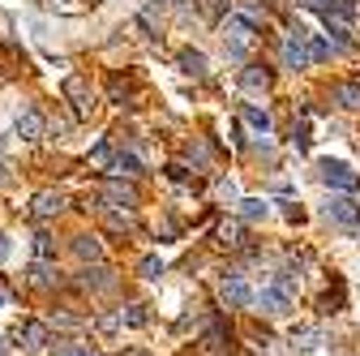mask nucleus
I'll list each match as a JSON object with an SVG mask.
<instances>
[{
	"label": "nucleus",
	"instance_id": "dca6fc26",
	"mask_svg": "<svg viewBox=\"0 0 360 356\" xmlns=\"http://www.w3.org/2000/svg\"><path fill=\"white\" fill-rule=\"evenodd\" d=\"M30 284H34V288H52V284H56V266H52L48 258H39V262L30 266Z\"/></svg>",
	"mask_w": 360,
	"mask_h": 356
},
{
	"label": "nucleus",
	"instance_id": "c756f323",
	"mask_svg": "<svg viewBox=\"0 0 360 356\" xmlns=\"http://www.w3.org/2000/svg\"><path fill=\"white\" fill-rule=\"evenodd\" d=\"M90 163H99V167H108V163H112V146H108V142H99L95 151H90Z\"/></svg>",
	"mask_w": 360,
	"mask_h": 356
},
{
	"label": "nucleus",
	"instance_id": "e433bc0d",
	"mask_svg": "<svg viewBox=\"0 0 360 356\" xmlns=\"http://www.w3.org/2000/svg\"><path fill=\"white\" fill-rule=\"evenodd\" d=\"M30 30H34V39H48V22H39V18H30Z\"/></svg>",
	"mask_w": 360,
	"mask_h": 356
},
{
	"label": "nucleus",
	"instance_id": "2eb2a0df",
	"mask_svg": "<svg viewBox=\"0 0 360 356\" xmlns=\"http://www.w3.org/2000/svg\"><path fill=\"white\" fill-rule=\"evenodd\" d=\"M73 253L90 266V262H99V258H103V245H99V236H77V241H73Z\"/></svg>",
	"mask_w": 360,
	"mask_h": 356
},
{
	"label": "nucleus",
	"instance_id": "393cba45",
	"mask_svg": "<svg viewBox=\"0 0 360 356\" xmlns=\"http://www.w3.org/2000/svg\"><path fill=\"white\" fill-rule=\"evenodd\" d=\"M120 322H124V326H146V305H129V309H120Z\"/></svg>",
	"mask_w": 360,
	"mask_h": 356
},
{
	"label": "nucleus",
	"instance_id": "ddd939ff",
	"mask_svg": "<svg viewBox=\"0 0 360 356\" xmlns=\"http://www.w3.org/2000/svg\"><path fill=\"white\" fill-rule=\"evenodd\" d=\"M103 198H108L112 206H124V210L138 206V193H133L129 185H120V181H108V185H103Z\"/></svg>",
	"mask_w": 360,
	"mask_h": 356
},
{
	"label": "nucleus",
	"instance_id": "37998d69",
	"mask_svg": "<svg viewBox=\"0 0 360 356\" xmlns=\"http://www.w3.org/2000/svg\"><path fill=\"white\" fill-rule=\"evenodd\" d=\"M356 232H360V224H356Z\"/></svg>",
	"mask_w": 360,
	"mask_h": 356
},
{
	"label": "nucleus",
	"instance_id": "39448f33",
	"mask_svg": "<svg viewBox=\"0 0 360 356\" xmlns=\"http://www.w3.org/2000/svg\"><path fill=\"white\" fill-rule=\"evenodd\" d=\"M253 305L262 309L266 318H283L288 309H292V296H283L279 288H266V292H253Z\"/></svg>",
	"mask_w": 360,
	"mask_h": 356
},
{
	"label": "nucleus",
	"instance_id": "7ed1b4c3",
	"mask_svg": "<svg viewBox=\"0 0 360 356\" xmlns=\"http://www.w3.org/2000/svg\"><path fill=\"white\" fill-rule=\"evenodd\" d=\"M283 65L288 69H304L309 65V30L300 22L288 26V39H283Z\"/></svg>",
	"mask_w": 360,
	"mask_h": 356
},
{
	"label": "nucleus",
	"instance_id": "f8f14e48",
	"mask_svg": "<svg viewBox=\"0 0 360 356\" xmlns=\"http://www.w3.org/2000/svg\"><path fill=\"white\" fill-rule=\"evenodd\" d=\"M270 82H275V77H270V69H266V65H249V69L240 73V86H245L249 95H257V91H270Z\"/></svg>",
	"mask_w": 360,
	"mask_h": 356
},
{
	"label": "nucleus",
	"instance_id": "5701e85b",
	"mask_svg": "<svg viewBox=\"0 0 360 356\" xmlns=\"http://www.w3.org/2000/svg\"><path fill=\"white\" fill-rule=\"evenodd\" d=\"M240 116H245V120H249L257 133H270V112H266V108H253V103H245V108H240Z\"/></svg>",
	"mask_w": 360,
	"mask_h": 356
},
{
	"label": "nucleus",
	"instance_id": "a19ab883",
	"mask_svg": "<svg viewBox=\"0 0 360 356\" xmlns=\"http://www.w3.org/2000/svg\"><path fill=\"white\" fill-rule=\"evenodd\" d=\"M0 356H9V352H5V343H0Z\"/></svg>",
	"mask_w": 360,
	"mask_h": 356
},
{
	"label": "nucleus",
	"instance_id": "4be33fe9",
	"mask_svg": "<svg viewBox=\"0 0 360 356\" xmlns=\"http://www.w3.org/2000/svg\"><path fill=\"white\" fill-rule=\"evenodd\" d=\"M236 206H240V219H249V224H253V219H266V215H270V206H266L262 198H240Z\"/></svg>",
	"mask_w": 360,
	"mask_h": 356
},
{
	"label": "nucleus",
	"instance_id": "58836bf2",
	"mask_svg": "<svg viewBox=\"0 0 360 356\" xmlns=\"http://www.w3.org/2000/svg\"><path fill=\"white\" fill-rule=\"evenodd\" d=\"M9 253H13V245H9V236H5V232H0V262H5Z\"/></svg>",
	"mask_w": 360,
	"mask_h": 356
},
{
	"label": "nucleus",
	"instance_id": "a211bd4d",
	"mask_svg": "<svg viewBox=\"0 0 360 356\" xmlns=\"http://www.w3.org/2000/svg\"><path fill=\"white\" fill-rule=\"evenodd\" d=\"M180 73L202 77V73H206V56H202V52H193V48H185V52H180Z\"/></svg>",
	"mask_w": 360,
	"mask_h": 356
},
{
	"label": "nucleus",
	"instance_id": "4468645a",
	"mask_svg": "<svg viewBox=\"0 0 360 356\" xmlns=\"http://www.w3.org/2000/svg\"><path fill=\"white\" fill-rule=\"evenodd\" d=\"M18 138H26V142L43 138V116H39L34 108H26V112L18 116Z\"/></svg>",
	"mask_w": 360,
	"mask_h": 356
},
{
	"label": "nucleus",
	"instance_id": "a878e982",
	"mask_svg": "<svg viewBox=\"0 0 360 356\" xmlns=\"http://www.w3.org/2000/svg\"><path fill=\"white\" fill-rule=\"evenodd\" d=\"M219 245H228V249H240V228L236 224H219Z\"/></svg>",
	"mask_w": 360,
	"mask_h": 356
},
{
	"label": "nucleus",
	"instance_id": "bb28decb",
	"mask_svg": "<svg viewBox=\"0 0 360 356\" xmlns=\"http://www.w3.org/2000/svg\"><path fill=\"white\" fill-rule=\"evenodd\" d=\"M318 309H322V314H339V309H343V284H335V292H326Z\"/></svg>",
	"mask_w": 360,
	"mask_h": 356
},
{
	"label": "nucleus",
	"instance_id": "423d86ee",
	"mask_svg": "<svg viewBox=\"0 0 360 356\" xmlns=\"http://www.w3.org/2000/svg\"><path fill=\"white\" fill-rule=\"evenodd\" d=\"M77 284H82V288H95V292H112V288H116V275L108 271L103 262H90V266H82Z\"/></svg>",
	"mask_w": 360,
	"mask_h": 356
},
{
	"label": "nucleus",
	"instance_id": "f257e3e1",
	"mask_svg": "<svg viewBox=\"0 0 360 356\" xmlns=\"http://www.w3.org/2000/svg\"><path fill=\"white\" fill-rule=\"evenodd\" d=\"M318 176H322V185L343 189V193H356V189H360V176H356L352 163H343V159H322V163H318Z\"/></svg>",
	"mask_w": 360,
	"mask_h": 356
},
{
	"label": "nucleus",
	"instance_id": "6ab92c4d",
	"mask_svg": "<svg viewBox=\"0 0 360 356\" xmlns=\"http://www.w3.org/2000/svg\"><path fill=\"white\" fill-rule=\"evenodd\" d=\"M318 343H322L318 326H296V331H292V348H300V352H313Z\"/></svg>",
	"mask_w": 360,
	"mask_h": 356
},
{
	"label": "nucleus",
	"instance_id": "1a4fd4ad",
	"mask_svg": "<svg viewBox=\"0 0 360 356\" xmlns=\"http://www.w3.org/2000/svg\"><path fill=\"white\" fill-rule=\"evenodd\" d=\"M223 305H232V309H245V305H253V288L245 284V279H223Z\"/></svg>",
	"mask_w": 360,
	"mask_h": 356
},
{
	"label": "nucleus",
	"instance_id": "ea45409f",
	"mask_svg": "<svg viewBox=\"0 0 360 356\" xmlns=\"http://www.w3.org/2000/svg\"><path fill=\"white\" fill-rule=\"evenodd\" d=\"M120 356H150L146 348H129V352H120Z\"/></svg>",
	"mask_w": 360,
	"mask_h": 356
},
{
	"label": "nucleus",
	"instance_id": "7c9ffc66",
	"mask_svg": "<svg viewBox=\"0 0 360 356\" xmlns=\"http://www.w3.org/2000/svg\"><path fill=\"white\" fill-rule=\"evenodd\" d=\"M108 228H116V232H129V228H133V219H129V215H116V210H108Z\"/></svg>",
	"mask_w": 360,
	"mask_h": 356
},
{
	"label": "nucleus",
	"instance_id": "412c9836",
	"mask_svg": "<svg viewBox=\"0 0 360 356\" xmlns=\"http://www.w3.org/2000/svg\"><path fill=\"white\" fill-rule=\"evenodd\" d=\"M202 343H206L210 352H228V348H232V343H228V326H223V322H214V326L202 335Z\"/></svg>",
	"mask_w": 360,
	"mask_h": 356
},
{
	"label": "nucleus",
	"instance_id": "f704fd0d",
	"mask_svg": "<svg viewBox=\"0 0 360 356\" xmlns=\"http://www.w3.org/2000/svg\"><path fill=\"white\" fill-rule=\"evenodd\" d=\"M219 198H223V202H236V185L223 181V185H219Z\"/></svg>",
	"mask_w": 360,
	"mask_h": 356
},
{
	"label": "nucleus",
	"instance_id": "aec40b11",
	"mask_svg": "<svg viewBox=\"0 0 360 356\" xmlns=\"http://www.w3.org/2000/svg\"><path fill=\"white\" fill-rule=\"evenodd\" d=\"M228 5H232V0H198V13L206 22H223V18H228Z\"/></svg>",
	"mask_w": 360,
	"mask_h": 356
},
{
	"label": "nucleus",
	"instance_id": "b1692460",
	"mask_svg": "<svg viewBox=\"0 0 360 356\" xmlns=\"http://www.w3.org/2000/svg\"><path fill=\"white\" fill-rule=\"evenodd\" d=\"M335 48H330V39H318V34H309V61H330Z\"/></svg>",
	"mask_w": 360,
	"mask_h": 356
},
{
	"label": "nucleus",
	"instance_id": "473e14b6",
	"mask_svg": "<svg viewBox=\"0 0 360 356\" xmlns=\"http://www.w3.org/2000/svg\"><path fill=\"white\" fill-rule=\"evenodd\" d=\"M56 356H99V352H86V348H77V343H60Z\"/></svg>",
	"mask_w": 360,
	"mask_h": 356
},
{
	"label": "nucleus",
	"instance_id": "79ce46f5",
	"mask_svg": "<svg viewBox=\"0 0 360 356\" xmlns=\"http://www.w3.org/2000/svg\"><path fill=\"white\" fill-rule=\"evenodd\" d=\"M60 5H73V0H60Z\"/></svg>",
	"mask_w": 360,
	"mask_h": 356
},
{
	"label": "nucleus",
	"instance_id": "c9c22d12",
	"mask_svg": "<svg viewBox=\"0 0 360 356\" xmlns=\"http://www.w3.org/2000/svg\"><path fill=\"white\" fill-rule=\"evenodd\" d=\"M0 185H9V159H5V146H0Z\"/></svg>",
	"mask_w": 360,
	"mask_h": 356
},
{
	"label": "nucleus",
	"instance_id": "2f4dec72",
	"mask_svg": "<svg viewBox=\"0 0 360 356\" xmlns=\"http://www.w3.org/2000/svg\"><path fill=\"white\" fill-rule=\"evenodd\" d=\"M34 253H39V258H52V236H48V232L34 236Z\"/></svg>",
	"mask_w": 360,
	"mask_h": 356
},
{
	"label": "nucleus",
	"instance_id": "72a5a7b5",
	"mask_svg": "<svg viewBox=\"0 0 360 356\" xmlns=\"http://www.w3.org/2000/svg\"><path fill=\"white\" fill-rule=\"evenodd\" d=\"M129 91H133V86H129V82H120V77L112 82V99H129Z\"/></svg>",
	"mask_w": 360,
	"mask_h": 356
},
{
	"label": "nucleus",
	"instance_id": "20e7f679",
	"mask_svg": "<svg viewBox=\"0 0 360 356\" xmlns=\"http://www.w3.org/2000/svg\"><path fill=\"white\" fill-rule=\"evenodd\" d=\"M65 99H73V112H77V116H90V112H95V91L86 86V77H69V82H65Z\"/></svg>",
	"mask_w": 360,
	"mask_h": 356
},
{
	"label": "nucleus",
	"instance_id": "9d476101",
	"mask_svg": "<svg viewBox=\"0 0 360 356\" xmlns=\"http://www.w3.org/2000/svg\"><path fill=\"white\" fill-rule=\"evenodd\" d=\"M13 339H18V348H43V343H48V326H43V322H18Z\"/></svg>",
	"mask_w": 360,
	"mask_h": 356
},
{
	"label": "nucleus",
	"instance_id": "4c0bfd02",
	"mask_svg": "<svg viewBox=\"0 0 360 356\" xmlns=\"http://www.w3.org/2000/svg\"><path fill=\"white\" fill-rule=\"evenodd\" d=\"M116 326H120V318H99V331H103V335H112Z\"/></svg>",
	"mask_w": 360,
	"mask_h": 356
},
{
	"label": "nucleus",
	"instance_id": "f3484780",
	"mask_svg": "<svg viewBox=\"0 0 360 356\" xmlns=\"http://www.w3.org/2000/svg\"><path fill=\"white\" fill-rule=\"evenodd\" d=\"M108 172H116V176H138L142 172V159L138 155H112V163H108Z\"/></svg>",
	"mask_w": 360,
	"mask_h": 356
},
{
	"label": "nucleus",
	"instance_id": "f03ea898",
	"mask_svg": "<svg viewBox=\"0 0 360 356\" xmlns=\"http://www.w3.org/2000/svg\"><path fill=\"white\" fill-rule=\"evenodd\" d=\"M223 30H228V34H223V39H228V56L232 61H245V52L253 48V39H257L253 22L249 18H228V26H223Z\"/></svg>",
	"mask_w": 360,
	"mask_h": 356
},
{
	"label": "nucleus",
	"instance_id": "c85d7f7f",
	"mask_svg": "<svg viewBox=\"0 0 360 356\" xmlns=\"http://www.w3.org/2000/svg\"><path fill=\"white\" fill-rule=\"evenodd\" d=\"M163 275V262L150 253V258H142V279H159Z\"/></svg>",
	"mask_w": 360,
	"mask_h": 356
},
{
	"label": "nucleus",
	"instance_id": "0eeeda50",
	"mask_svg": "<svg viewBox=\"0 0 360 356\" xmlns=\"http://www.w3.org/2000/svg\"><path fill=\"white\" fill-rule=\"evenodd\" d=\"M326 219H335L339 228H356L360 224V206L352 198H330L326 202Z\"/></svg>",
	"mask_w": 360,
	"mask_h": 356
},
{
	"label": "nucleus",
	"instance_id": "9b49d317",
	"mask_svg": "<svg viewBox=\"0 0 360 356\" xmlns=\"http://www.w3.org/2000/svg\"><path fill=\"white\" fill-rule=\"evenodd\" d=\"M330 99L347 112H360V82H335L330 86Z\"/></svg>",
	"mask_w": 360,
	"mask_h": 356
},
{
	"label": "nucleus",
	"instance_id": "6e6552de",
	"mask_svg": "<svg viewBox=\"0 0 360 356\" xmlns=\"http://www.w3.org/2000/svg\"><path fill=\"white\" fill-rule=\"evenodd\" d=\"M65 210V193H56V189H43V193H34V202H30V215L34 219H52V215H60Z\"/></svg>",
	"mask_w": 360,
	"mask_h": 356
},
{
	"label": "nucleus",
	"instance_id": "cd10ccee",
	"mask_svg": "<svg viewBox=\"0 0 360 356\" xmlns=\"http://www.w3.org/2000/svg\"><path fill=\"white\" fill-rule=\"evenodd\" d=\"M300 5H304V9H318L322 18H330V13L339 9V0H300Z\"/></svg>",
	"mask_w": 360,
	"mask_h": 356
}]
</instances>
